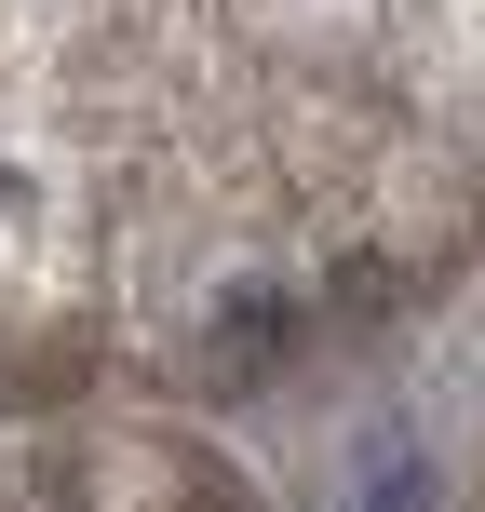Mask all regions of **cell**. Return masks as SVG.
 <instances>
[{
  "label": "cell",
  "instance_id": "1",
  "mask_svg": "<svg viewBox=\"0 0 485 512\" xmlns=\"http://www.w3.org/2000/svg\"><path fill=\"white\" fill-rule=\"evenodd\" d=\"M283 351H297V297H230V310L203 324V378H216V391H256Z\"/></svg>",
  "mask_w": 485,
  "mask_h": 512
},
{
  "label": "cell",
  "instance_id": "2",
  "mask_svg": "<svg viewBox=\"0 0 485 512\" xmlns=\"http://www.w3.org/2000/svg\"><path fill=\"white\" fill-rule=\"evenodd\" d=\"M364 512H432V486H418V472H391V486L364 499Z\"/></svg>",
  "mask_w": 485,
  "mask_h": 512
}]
</instances>
